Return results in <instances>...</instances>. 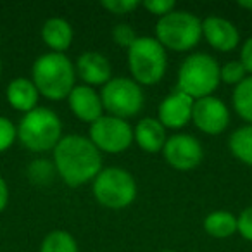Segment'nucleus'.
I'll list each match as a JSON object with an SVG mask.
<instances>
[{
    "label": "nucleus",
    "mask_w": 252,
    "mask_h": 252,
    "mask_svg": "<svg viewBox=\"0 0 252 252\" xmlns=\"http://www.w3.org/2000/svg\"><path fill=\"white\" fill-rule=\"evenodd\" d=\"M52 162L59 178L71 189L94 182L102 171V152L83 135H64L52 151Z\"/></svg>",
    "instance_id": "nucleus-1"
},
{
    "label": "nucleus",
    "mask_w": 252,
    "mask_h": 252,
    "mask_svg": "<svg viewBox=\"0 0 252 252\" xmlns=\"http://www.w3.org/2000/svg\"><path fill=\"white\" fill-rule=\"evenodd\" d=\"M32 81L38 88L40 97L64 100L76 87V67L66 54L47 52L33 63Z\"/></svg>",
    "instance_id": "nucleus-2"
},
{
    "label": "nucleus",
    "mask_w": 252,
    "mask_h": 252,
    "mask_svg": "<svg viewBox=\"0 0 252 252\" xmlns=\"http://www.w3.org/2000/svg\"><path fill=\"white\" fill-rule=\"evenodd\" d=\"M220 63L206 52H195L182 61L176 73V88L193 100L209 97L221 83Z\"/></svg>",
    "instance_id": "nucleus-3"
},
{
    "label": "nucleus",
    "mask_w": 252,
    "mask_h": 252,
    "mask_svg": "<svg viewBox=\"0 0 252 252\" xmlns=\"http://www.w3.org/2000/svg\"><path fill=\"white\" fill-rule=\"evenodd\" d=\"M63 138V121L49 107H36L23 114L18 125V140L32 152H49Z\"/></svg>",
    "instance_id": "nucleus-4"
},
{
    "label": "nucleus",
    "mask_w": 252,
    "mask_h": 252,
    "mask_svg": "<svg viewBox=\"0 0 252 252\" xmlns=\"http://www.w3.org/2000/svg\"><path fill=\"white\" fill-rule=\"evenodd\" d=\"M202 38V19L193 12L175 9L169 14L158 19L156 40L166 50L173 52H189L195 49Z\"/></svg>",
    "instance_id": "nucleus-5"
},
{
    "label": "nucleus",
    "mask_w": 252,
    "mask_h": 252,
    "mask_svg": "<svg viewBox=\"0 0 252 252\" xmlns=\"http://www.w3.org/2000/svg\"><path fill=\"white\" fill-rule=\"evenodd\" d=\"M128 67L140 87L158 85L168 69L166 49L156 36H138L128 49Z\"/></svg>",
    "instance_id": "nucleus-6"
},
{
    "label": "nucleus",
    "mask_w": 252,
    "mask_h": 252,
    "mask_svg": "<svg viewBox=\"0 0 252 252\" xmlns=\"http://www.w3.org/2000/svg\"><path fill=\"white\" fill-rule=\"evenodd\" d=\"M94 197L102 207L121 211L135 202L138 187L133 175L123 168H102L92 182Z\"/></svg>",
    "instance_id": "nucleus-7"
},
{
    "label": "nucleus",
    "mask_w": 252,
    "mask_h": 252,
    "mask_svg": "<svg viewBox=\"0 0 252 252\" xmlns=\"http://www.w3.org/2000/svg\"><path fill=\"white\" fill-rule=\"evenodd\" d=\"M100 98L109 116L128 119L137 116L145 104L144 90L133 78L116 76L102 87Z\"/></svg>",
    "instance_id": "nucleus-8"
},
{
    "label": "nucleus",
    "mask_w": 252,
    "mask_h": 252,
    "mask_svg": "<svg viewBox=\"0 0 252 252\" xmlns=\"http://www.w3.org/2000/svg\"><path fill=\"white\" fill-rule=\"evenodd\" d=\"M88 138L105 154H121L133 144V128L126 119L104 114L90 125Z\"/></svg>",
    "instance_id": "nucleus-9"
},
{
    "label": "nucleus",
    "mask_w": 252,
    "mask_h": 252,
    "mask_svg": "<svg viewBox=\"0 0 252 252\" xmlns=\"http://www.w3.org/2000/svg\"><path fill=\"white\" fill-rule=\"evenodd\" d=\"M164 161L176 171H192L204 159V147L193 135L175 133L168 137L162 149Z\"/></svg>",
    "instance_id": "nucleus-10"
},
{
    "label": "nucleus",
    "mask_w": 252,
    "mask_h": 252,
    "mask_svg": "<svg viewBox=\"0 0 252 252\" xmlns=\"http://www.w3.org/2000/svg\"><path fill=\"white\" fill-rule=\"evenodd\" d=\"M230 109L221 98L209 97L197 98L193 102L192 123L199 131L206 135H221L230 125Z\"/></svg>",
    "instance_id": "nucleus-11"
},
{
    "label": "nucleus",
    "mask_w": 252,
    "mask_h": 252,
    "mask_svg": "<svg viewBox=\"0 0 252 252\" xmlns=\"http://www.w3.org/2000/svg\"><path fill=\"white\" fill-rule=\"evenodd\" d=\"M193 98L175 88L166 95L158 107V119L166 130H182L189 123H192Z\"/></svg>",
    "instance_id": "nucleus-12"
},
{
    "label": "nucleus",
    "mask_w": 252,
    "mask_h": 252,
    "mask_svg": "<svg viewBox=\"0 0 252 252\" xmlns=\"http://www.w3.org/2000/svg\"><path fill=\"white\" fill-rule=\"evenodd\" d=\"M202 36L218 52H231L240 45V33L230 19L209 16L202 19Z\"/></svg>",
    "instance_id": "nucleus-13"
},
{
    "label": "nucleus",
    "mask_w": 252,
    "mask_h": 252,
    "mask_svg": "<svg viewBox=\"0 0 252 252\" xmlns=\"http://www.w3.org/2000/svg\"><path fill=\"white\" fill-rule=\"evenodd\" d=\"M74 67L83 85H88V87H104L107 81L112 80L111 63L104 54L97 50H87L80 54Z\"/></svg>",
    "instance_id": "nucleus-14"
},
{
    "label": "nucleus",
    "mask_w": 252,
    "mask_h": 252,
    "mask_svg": "<svg viewBox=\"0 0 252 252\" xmlns=\"http://www.w3.org/2000/svg\"><path fill=\"white\" fill-rule=\"evenodd\" d=\"M67 104L73 114L83 123H95L98 118L104 116V105H102L100 94L94 87L88 85H76L67 97Z\"/></svg>",
    "instance_id": "nucleus-15"
},
{
    "label": "nucleus",
    "mask_w": 252,
    "mask_h": 252,
    "mask_svg": "<svg viewBox=\"0 0 252 252\" xmlns=\"http://www.w3.org/2000/svg\"><path fill=\"white\" fill-rule=\"evenodd\" d=\"M168 140L166 128L158 118H142L133 128V142L147 154L162 152Z\"/></svg>",
    "instance_id": "nucleus-16"
},
{
    "label": "nucleus",
    "mask_w": 252,
    "mask_h": 252,
    "mask_svg": "<svg viewBox=\"0 0 252 252\" xmlns=\"http://www.w3.org/2000/svg\"><path fill=\"white\" fill-rule=\"evenodd\" d=\"M5 97H7V102L12 109L26 114V112L38 107L40 92L32 81V78L18 76L9 81L7 88H5Z\"/></svg>",
    "instance_id": "nucleus-17"
},
{
    "label": "nucleus",
    "mask_w": 252,
    "mask_h": 252,
    "mask_svg": "<svg viewBox=\"0 0 252 252\" xmlns=\"http://www.w3.org/2000/svg\"><path fill=\"white\" fill-rule=\"evenodd\" d=\"M73 26L64 18H49L42 26V38L50 52L64 54L73 43Z\"/></svg>",
    "instance_id": "nucleus-18"
},
{
    "label": "nucleus",
    "mask_w": 252,
    "mask_h": 252,
    "mask_svg": "<svg viewBox=\"0 0 252 252\" xmlns=\"http://www.w3.org/2000/svg\"><path fill=\"white\" fill-rule=\"evenodd\" d=\"M204 231L213 238H230L237 233V216L230 211H213L202 221Z\"/></svg>",
    "instance_id": "nucleus-19"
},
{
    "label": "nucleus",
    "mask_w": 252,
    "mask_h": 252,
    "mask_svg": "<svg viewBox=\"0 0 252 252\" xmlns=\"http://www.w3.org/2000/svg\"><path fill=\"white\" fill-rule=\"evenodd\" d=\"M228 149L231 156L252 168V125H244L228 138Z\"/></svg>",
    "instance_id": "nucleus-20"
},
{
    "label": "nucleus",
    "mask_w": 252,
    "mask_h": 252,
    "mask_svg": "<svg viewBox=\"0 0 252 252\" xmlns=\"http://www.w3.org/2000/svg\"><path fill=\"white\" fill-rule=\"evenodd\" d=\"M233 109L247 125H252V76H247L242 83L233 87L231 94Z\"/></svg>",
    "instance_id": "nucleus-21"
},
{
    "label": "nucleus",
    "mask_w": 252,
    "mask_h": 252,
    "mask_svg": "<svg viewBox=\"0 0 252 252\" xmlns=\"http://www.w3.org/2000/svg\"><path fill=\"white\" fill-rule=\"evenodd\" d=\"M40 252H80L78 242L69 231L52 230L43 237Z\"/></svg>",
    "instance_id": "nucleus-22"
},
{
    "label": "nucleus",
    "mask_w": 252,
    "mask_h": 252,
    "mask_svg": "<svg viewBox=\"0 0 252 252\" xmlns=\"http://www.w3.org/2000/svg\"><path fill=\"white\" fill-rule=\"evenodd\" d=\"M247 76H249L247 71L242 66L240 61H228L220 69L221 83H226V85H230V87H237V85L242 83Z\"/></svg>",
    "instance_id": "nucleus-23"
},
{
    "label": "nucleus",
    "mask_w": 252,
    "mask_h": 252,
    "mask_svg": "<svg viewBox=\"0 0 252 252\" xmlns=\"http://www.w3.org/2000/svg\"><path fill=\"white\" fill-rule=\"evenodd\" d=\"M56 168H54V162L45 161V159H36L32 164L28 166V176L33 183L36 185H43V183H50Z\"/></svg>",
    "instance_id": "nucleus-24"
},
{
    "label": "nucleus",
    "mask_w": 252,
    "mask_h": 252,
    "mask_svg": "<svg viewBox=\"0 0 252 252\" xmlns=\"http://www.w3.org/2000/svg\"><path fill=\"white\" fill-rule=\"evenodd\" d=\"M111 35H112V40H114L116 45L121 47V49H126V50L130 49V47L135 43V40L138 38L133 26L128 25V23H118V25L112 28Z\"/></svg>",
    "instance_id": "nucleus-25"
},
{
    "label": "nucleus",
    "mask_w": 252,
    "mask_h": 252,
    "mask_svg": "<svg viewBox=\"0 0 252 252\" xmlns=\"http://www.w3.org/2000/svg\"><path fill=\"white\" fill-rule=\"evenodd\" d=\"M18 138V126L5 116H0V154L12 147Z\"/></svg>",
    "instance_id": "nucleus-26"
},
{
    "label": "nucleus",
    "mask_w": 252,
    "mask_h": 252,
    "mask_svg": "<svg viewBox=\"0 0 252 252\" xmlns=\"http://www.w3.org/2000/svg\"><path fill=\"white\" fill-rule=\"evenodd\" d=\"M100 5L105 9L107 12L116 16H126L133 12L137 7H140V2L137 0H102Z\"/></svg>",
    "instance_id": "nucleus-27"
},
{
    "label": "nucleus",
    "mask_w": 252,
    "mask_h": 252,
    "mask_svg": "<svg viewBox=\"0 0 252 252\" xmlns=\"http://www.w3.org/2000/svg\"><path fill=\"white\" fill-rule=\"evenodd\" d=\"M142 7L151 12V14L162 18V16L175 11L176 2L175 0H145V2H142Z\"/></svg>",
    "instance_id": "nucleus-28"
},
{
    "label": "nucleus",
    "mask_w": 252,
    "mask_h": 252,
    "mask_svg": "<svg viewBox=\"0 0 252 252\" xmlns=\"http://www.w3.org/2000/svg\"><path fill=\"white\" fill-rule=\"evenodd\" d=\"M237 226L240 237L247 242H252V206H247L237 216Z\"/></svg>",
    "instance_id": "nucleus-29"
},
{
    "label": "nucleus",
    "mask_w": 252,
    "mask_h": 252,
    "mask_svg": "<svg viewBox=\"0 0 252 252\" xmlns=\"http://www.w3.org/2000/svg\"><path fill=\"white\" fill-rule=\"evenodd\" d=\"M242 66L245 67L249 76H252V36H249L240 47V59Z\"/></svg>",
    "instance_id": "nucleus-30"
},
{
    "label": "nucleus",
    "mask_w": 252,
    "mask_h": 252,
    "mask_svg": "<svg viewBox=\"0 0 252 252\" xmlns=\"http://www.w3.org/2000/svg\"><path fill=\"white\" fill-rule=\"evenodd\" d=\"M7 202H9V187L7 182L4 180V176L0 175V213L7 207Z\"/></svg>",
    "instance_id": "nucleus-31"
},
{
    "label": "nucleus",
    "mask_w": 252,
    "mask_h": 252,
    "mask_svg": "<svg viewBox=\"0 0 252 252\" xmlns=\"http://www.w3.org/2000/svg\"><path fill=\"white\" fill-rule=\"evenodd\" d=\"M237 5L242 9H245V11H252V0H238Z\"/></svg>",
    "instance_id": "nucleus-32"
},
{
    "label": "nucleus",
    "mask_w": 252,
    "mask_h": 252,
    "mask_svg": "<svg viewBox=\"0 0 252 252\" xmlns=\"http://www.w3.org/2000/svg\"><path fill=\"white\" fill-rule=\"evenodd\" d=\"M161 252H176V251H171V249H168V251H161Z\"/></svg>",
    "instance_id": "nucleus-33"
},
{
    "label": "nucleus",
    "mask_w": 252,
    "mask_h": 252,
    "mask_svg": "<svg viewBox=\"0 0 252 252\" xmlns=\"http://www.w3.org/2000/svg\"><path fill=\"white\" fill-rule=\"evenodd\" d=\"M0 74H2V61H0Z\"/></svg>",
    "instance_id": "nucleus-34"
},
{
    "label": "nucleus",
    "mask_w": 252,
    "mask_h": 252,
    "mask_svg": "<svg viewBox=\"0 0 252 252\" xmlns=\"http://www.w3.org/2000/svg\"><path fill=\"white\" fill-rule=\"evenodd\" d=\"M0 45H2V33H0Z\"/></svg>",
    "instance_id": "nucleus-35"
}]
</instances>
